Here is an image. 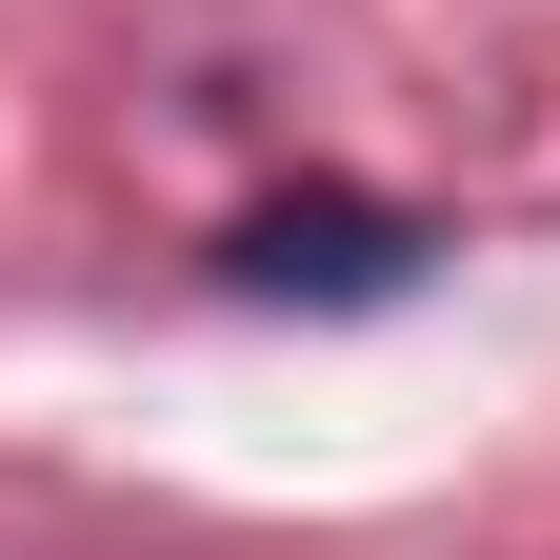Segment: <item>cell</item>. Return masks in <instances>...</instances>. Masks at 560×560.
I'll list each match as a JSON object with an SVG mask.
<instances>
[{
    "mask_svg": "<svg viewBox=\"0 0 560 560\" xmlns=\"http://www.w3.org/2000/svg\"><path fill=\"white\" fill-rule=\"evenodd\" d=\"M400 260H420V221H381V200H280V221H241L260 301H381Z\"/></svg>",
    "mask_w": 560,
    "mask_h": 560,
    "instance_id": "6da1fadb",
    "label": "cell"
}]
</instances>
